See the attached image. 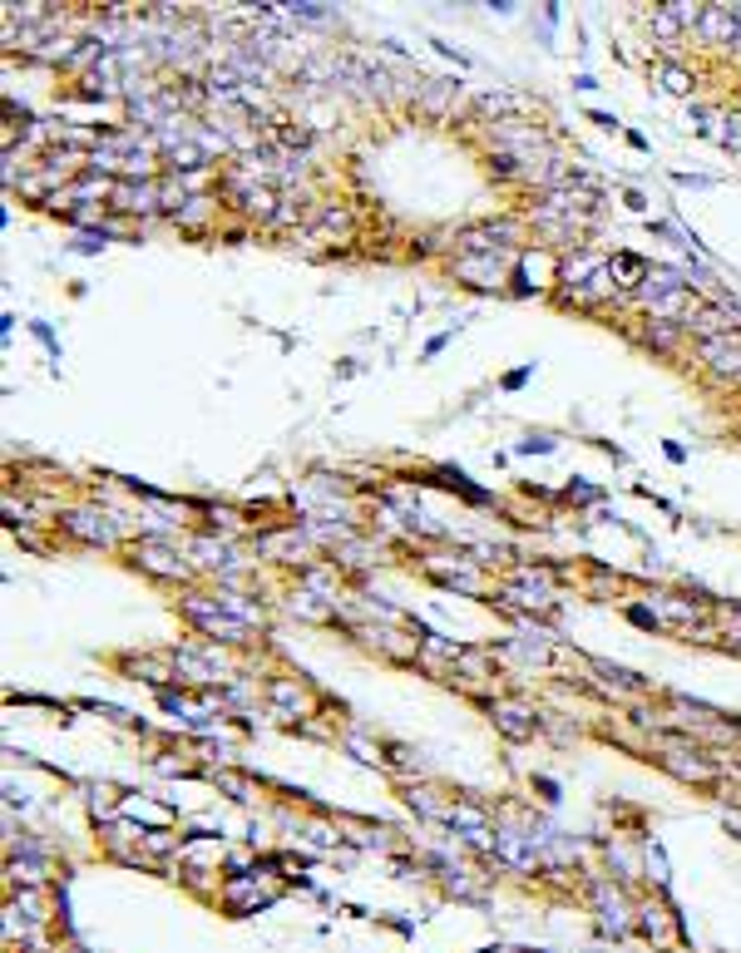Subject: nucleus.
<instances>
[{
	"label": "nucleus",
	"mask_w": 741,
	"mask_h": 953,
	"mask_svg": "<svg viewBox=\"0 0 741 953\" xmlns=\"http://www.w3.org/2000/svg\"><path fill=\"white\" fill-rule=\"evenodd\" d=\"M109 208L134 213V218H159L164 213V183L159 178H119L109 193Z\"/></svg>",
	"instance_id": "obj_1"
},
{
	"label": "nucleus",
	"mask_w": 741,
	"mask_h": 953,
	"mask_svg": "<svg viewBox=\"0 0 741 953\" xmlns=\"http://www.w3.org/2000/svg\"><path fill=\"white\" fill-rule=\"evenodd\" d=\"M134 563L149 568V573H159V578H188V573H193V563L178 554V549L159 544V539H139V544H134Z\"/></svg>",
	"instance_id": "obj_2"
},
{
	"label": "nucleus",
	"mask_w": 741,
	"mask_h": 953,
	"mask_svg": "<svg viewBox=\"0 0 741 953\" xmlns=\"http://www.w3.org/2000/svg\"><path fill=\"white\" fill-rule=\"evenodd\" d=\"M65 529H70L75 539H84V544H99V549H109V544L119 539V524H114V514H104V509H75V514H65Z\"/></svg>",
	"instance_id": "obj_3"
},
{
	"label": "nucleus",
	"mask_w": 741,
	"mask_h": 953,
	"mask_svg": "<svg viewBox=\"0 0 741 953\" xmlns=\"http://www.w3.org/2000/svg\"><path fill=\"white\" fill-rule=\"evenodd\" d=\"M455 277H460V282H475V287H499V282L509 277V257H494V252L460 257V262H455Z\"/></svg>",
	"instance_id": "obj_4"
},
{
	"label": "nucleus",
	"mask_w": 741,
	"mask_h": 953,
	"mask_svg": "<svg viewBox=\"0 0 741 953\" xmlns=\"http://www.w3.org/2000/svg\"><path fill=\"white\" fill-rule=\"evenodd\" d=\"M697 35H702L707 45H732V40L741 35V10L737 5H707Z\"/></svg>",
	"instance_id": "obj_5"
},
{
	"label": "nucleus",
	"mask_w": 741,
	"mask_h": 953,
	"mask_svg": "<svg viewBox=\"0 0 741 953\" xmlns=\"http://www.w3.org/2000/svg\"><path fill=\"white\" fill-rule=\"evenodd\" d=\"M455 99H460V80H420L415 109L430 114V119H450V114H455Z\"/></svg>",
	"instance_id": "obj_6"
},
{
	"label": "nucleus",
	"mask_w": 741,
	"mask_h": 953,
	"mask_svg": "<svg viewBox=\"0 0 741 953\" xmlns=\"http://www.w3.org/2000/svg\"><path fill=\"white\" fill-rule=\"evenodd\" d=\"M188 554H193V568H208V573H238V558H233V549H228L223 539H193Z\"/></svg>",
	"instance_id": "obj_7"
},
{
	"label": "nucleus",
	"mask_w": 741,
	"mask_h": 953,
	"mask_svg": "<svg viewBox=\"0 0 741 953\" xmlns=\"http://www.w3.org/2000/svg\"><path fill=\"white\" fill-rule=\"evenodd\" d=\"M490 712H494V726H499L504 736H514V741L534 736V712H529L524 702H509V697H499Z\"/></svg>",
	"instance_id": "obj_8"
},
{
	"label": "nucleus",
	"mask_w": 741,
	"mask_h": 953,
	"mask_svg": "<svg viewBox=\"0 0 741 953\" xmlns=\"http://www.w3.org/2000/svg\"><path fill=\"white\" fill-rule=\"evenodd\" d=\"M662 766H667L672 776H682V781H712V776H717V766H712V761H702L697 751H682V746L662 751Z\"/></svg>",
	"instance_id": "obj_9"
},
{
	"label": "nucleus",
	"mask_w": 741,
	"mask_h": 953,
	"mask_svg": "<svg viewBox=\"0 0 741 953\" xmlns=\"http://www.w3.org/2000/svg\"><path fill=\"white\" fill-rule=\"evenodd\" d=\"M593 899H598V919H603V929L628 934V899H623L613 884H593Z\"/></svg>",
	"instance_id": "obj_10"
},
{
	"label": "nucleus",
	"mask_w": 741,
	"mask_h": 953,
	"mask_svg": "<svg viewBox=\"0 0 741 953\" xmlns=\"http://www.w3.org/2000/svg\"><path fill=\"white\" fill-rule=\"evenodd\" d=\"M494 855H499L504 865H514V870H529V865H534V845H529V835H519V830H494Z\"/></svg>",
	"instance_id": "obj_11"
},
{
	"label": "nucleus",
	"mask_w": 741,
	"mask_h": 953,
	"mask_svg": "<svg viewBox=\"0 0 741 953\" xmlns=\"http://www.w3.org/2000/svg\"><path fill=\"white\" fill-rule=\"evenodd\" d=\"M677 336H682V321H658V317H648V331H643V341H648L653 351H677Z\"/></svg>",
	"instance_id": "obj_12"
},
{
	"label": "nucleus",
	"mask_w": 741,
	"mask_h": 953,
	"mask_svg": "<svg viewBox=\"0 0 741 953\" xmlns=\"http://www.w3.org/2000/svg\"><path fill=\"white\" fill-rule=\"evenodd\" d=\"M653 608L662 613V623H692L697 618V608L687 598H672V593H653Z\"/></svg>",
	"instance_id": "obj_13"
},
{
	"label": "nucleus",
	"mask_w": 741,
	"mask_h": 953,
	"mask_svg": "<svg viewBox=\"0 0 741 953\" xmlns=\"http://www.w3.org/2000/svg\"><path fill=\"white\" fill-rule=\"evenodd\" d=\"M653 30H658L667 45H677L682 40V20L672 15V5H662V10H653Z\"/></svg>",
	"instance_id": "obj_14"
},
{
	"label": "nucleus",
	"mask_w": 741,
	"mask_h": 953,
	"mask_svg": "<svg viewBox=\"0 0 741 953\" xmlns=\"http://www.w3.org/2000/svg\"><path fill=\"white\" fill-rule=\"evenodd\" d=\"M480 109H485V114H494V124H499V114L524 109V99H519V94H485V99H480Z\"/></svg>",
	"instance_id": "obj_15"
},
{
	"label": "nucleus",
	"mask_w": 741,
	"mask_h": 953,
	"mask_svg": "<svg viewBox=\"0 0 741 953\" xmlns=\"http://www.w3.org/2000/svg\"><path fill=\"white\" fill-rule=\"evenodd\" d=\"M717 124H722V129H717V139H722V149H732V154H741V114H722Z\"/></svg>",
	"instance_id": "obj_16"
},
{
	"label": "nucleus",
	"mask_w": 741,
	"mask_h": 953,
	"mask_svg": "<svg viewBox=\"0 0 741 953\" xmlns=\"http://www.w3.org/2000/svg\"><path fill=\"white\" fill-rule=\"evenodd\" d=\"M662 89H667V94H682V99H687V94H692V75H687L682 65H667V70H662Z\"/></svg>",
	"instance_id": "obj_17"
},
{
	"label": "nucleus",
	"mask_w": 741,
	"mask_h": 953,
	"mask_svg": "<svg viewBox=\"0 0 741 953\" xmlns=\"http://www.w3.org/2000/svg\"><path fill=\"white\" fill-rule=\"evenodd\" d=\"M272 702H282V707H302V687H297V682H272Z\"/></svg>",
	"instance_id": "obj_18"
},
{
	"label": "nucleus",
	"mask_w": 741,
	"mask_h": 953,
	"mask_svg": "<svg viewBox=\"0 0 741 953\" xmlns=\"http://www.w3.org/2000/svg\"><path fill=\"white\" fill-rule=\"evenodd\" d=\"M287 608H292V613H302V618H327V608H317V603H312V593H297Z\"/></svg>",
	"instance_id": "obj_19"
},
{
	"label": "nucleus",
	"mask_w": 741,
	"mask_h": 953,
	"mask_svg": "<svg viewBox=\"0 0 741 953\" xmlns=\"http://www.w3.org/2000/svg\"><path fill=\"white\" fill-rule=\"evenodd\" d=\"M519 450H524V455H549V450H554V440H549V435H529Z\"/></svg>",
	"instance_id": "obj_20"
},
{
	"label": "nucleus",
	"mask_w": 741,
	"mask_h": 953,
	"mask_svg": "<svg viewBox=\"0 0 741 953\" xmlns=\"http://www.w3.org/2000/svg\"><path fill=\"white\" fill-rule=\"evenodd\" d=\"M707 119H712V114H707L702 104H692V109H687V124H692L697 134H707Z\"/></svg>",
	"instance_id": "obj_21"
}]
</instances>
